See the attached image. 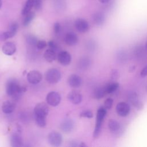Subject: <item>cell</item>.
<instances>
[{"label": "cell", "instance_id": "10", "mask_svg": "<svg viewBox=\"0 0 147 147\" xmlns=\"http://www.w3.org/2000/svg\"><path fill=\"white\" fill-rule=\"evenodd\" d=\"M116 111L121 117H126L130 113V106L126 102H119L116 106Z\"/></svg>", "mask_w": 147, "mask_h": 147}, {"label": "cell", "instance_id": "5", "mask_svg": "<svg viewBox=\"0 0 147 147\" xmlns=\"http://www.w3.org/2000/svg\"><path fill=\"white\" fill-rule=\"evenodd\" d=\"M48 140L49 143L55 146H59L63 142V137L61 134L55 131H52L49 134Z\"/></svg>", "mask_w": 147, "mask_h": 147}, {"label": "cell", "instance_id": "32", "mask_svg": "<svg viewBox=\"0 0 147 147\" xmlns=\"http://www.w3.org/2000/svg\"><path fill=\"white\" fill-rule=\"evenodd\" d=\"M113 100L112 98H109L107 99H106V100L105 101L104 103V106L106 109H111V107H112L113 105Z\"/></svg>", "mask_w": 147, "mask_h": 147}, {"label": "cell", "instance_id": "30", "mask_svg": "<svg viewBox=\"0 0 147 147\" xmlns=\"http://www.w3.org/2000/svg\"><path fill=\"white\" fill-rule=\"evenodd\" d=\"M47 45L48 44L45 40H38V41L36 44V47L38 49L41 50V49H44L47 46Z\"/></svg>", "mask_w": 147, "mask_h": 147}, {"label": "cell", "instance_id": "4", "mask_svg": "<svg viewBox=\"0 0 147 147\" xmlns=\"http://www.w3.org/2000/svg\"><path fill=\"white\" fill-rule=\"evenodd\" d=\"M49 113V108L44 102L39 103L34 109V117L46 118Z\"/></svg>", "mask_w": 147, "mask_h": 147}, {"label": "cell", "instance_id": "38", "mask_svg": "<svg viewBox=\"0 0 147 147\" xmlns=\"http://www.w3.org/2000/svg\"><path fill=\"white\" fill-rule=\"evenodd\" d=\"M100 3H103V4H105V3H108L110 0H98Z\"/></svg>", "mask_w": 147, "mask_h": 147}, {"label": "cell", "instance_id": "22", "mask_svg": "<svg viewBox=\"0 0 147 147\" xmlns=\"http://www.w3.org/2000/svg\"><path fill=\"white\" fill-rule=\"evenodd\" d=\"M107 94L105 86L101 87H98L96 88L93 93V96L96 99H100L103 98L104 96H105Z\"/></svg>", "mask_w": 147, "mask_h": 147}, {"label": "cell", "instance_id": "36", "mask_svg": "<svg viewBox=\"0 0 147 147\" xmlns=\"http://www.w3.org/2000/svg\"><path fill=\"white\" fill-rule=\"evenodd\" d=\"M61 25L59 22H56L54 24V32L56 34H58L60 33L61 30Z\"/></svg>", "mask_w": 147, "mask_h": 147}, {"label": "cell", "instance_id": "17", "mask_svg": "<svg viewBox=\"0 0 147 147\" xmlns=\"http://www.w3.org/2000/svg\"><path fill=\"white\" fill-rule=\"evenodd\" d=\"M94 24L97 26H100L103 24L105 21V16L100 11L95 13L92 17Z\"/></svg>", "mask_w": 147, "mask_h": 147}, {"label": "cell", "instance_id": "6", "mask_svg": "<svg viewBox=\"0 0 147 147\" xmlns=\"http://www.w3.org/2000/svg\"><path fill=\"white\" fill-rule=\"evenodd\" d=\"M46 100L48 104L50 106L56 107L60 103L61 101V96L56 91H51L47 94Z\"/></svg>", "mask_w": 147, "mask_h": 147}, {"label": "cell", "instance_id": "9", "mask_svg": "<svg viewBox=\"0 0 147 147\" xmlns=\"http://www.w3.org/2000/svg\"><path fill=\"white\" fill-rule=\"evenodd\" d=\"M75 26L78 31L81 33H85L89 30L88 22L84 19L78 18L75 21Z\"/></svg>", "mask_w": 147, "mask_h": 147}, {"label": "cell", "instance_id": "21", "mask_svg": "<svg viewBox=\"0 0 147 147\" xmlns=\"http://www.w3.org/2000/svg\"><path fill=\"white\" fill-rule=\"evenodd\" d=\"M56 56L57 55H56V51L50 48L46 50L44 54V57L45 59L48 62L53 61L56 59Z\"/></svg>", "mask_w": 147, "mask_h": 147}, {"label": "cell", "instance_id": "2", "mask_svg": "<svg viewBox=\"0 0 147 147\" xmlns=\"http://www.w3.org/2000/svg\"><path fill=\"white\" fill-rule=\"evenodd\" d=\"M106 110L107 109L105 107H100L97 111L96 124H95V127L94 131V138H97L100 134L101 126H102L103 119L107 114Z\"/></svg>", "mask_w": 147, "mask_h": 147}, {"label": "cell", "instance_id": "19", "mask_svg": "<svg viewBox=\"0 0 147 147\" xmlns=\"http://www.w3.org/2000/svg\"><path fill=\"white\" fill-rule=\"evenodd\" d=\"M108 126L110 130L114 134L119 133L122 129L120 123L117 121L113 119L109 120Z\"/></svg>", "mask_w": 147, "mask_h": 147}, {"label": "cell", "instance_id": "39", "mask_svg": "<svg viewBox=\"0 0 147 147\" xmlns=\"http://www.w3.org/2000/svg\"><path fill=\"white\" fill-rule=\"evenodd\" d=\"M2 1L1 0H0V9L1 8V7H2Z\"/></svg>", "mask_w": 147, "mask_h": 147}, {"label": "cell", "instance_id": "35", "mask_svg": "<svg viewBox=\"0 0 147 147\" xmlns=\"http://www.w3.org/2000/svg\"><path fill=\"white\" fill-rule=\"evenodd\" d=\"M47 44H48V47H49V48L50 49H53V50H54L55 51L58 48V47H57L56 43L54 41H53V40H50L49 41H48Z\"/></svg>", "mask_w": 147, "mask_h": 147}, {"label": "cell", "instance_id": "14", "mask_svg": "<svg viewBox=\"0 0 147 147\" xmlns=\"http://www.w3.org/2000/svg\"><path fill=\"white\" fill-rule=\"evenodd\" d=\"M68 82L69 85L73 88H79L82 83V78L78 75L72 74L68 78Z\"/></svg>", "mask_w": 147, "mask_h": 147}, {"label": "cell", "instance_id": "11", "mask_svg": "<svg viewBox=\"0 0 147 147\" xmlns=\"http://www.w3.org/2000/svg\"><path fill=\"white\" fill-rule=\"evenodd\" d=\"M2 51L3 53L6 55L11 56L16 52V46L14 42L8 41L3 45L2 47Z\"/></svg>", "mask_w": 147, "mask_h": 147}, {"label": "cell", "instance_id": "27", "mask_svg": "<svg viewBox=\"0 0 147 147\" xmlns=\"http://www.w3.org/2000/svg\"><path fill=\"white\" fill-rule=\"evenodd\" d=\"M79 66L80 68L82 69H86L90 65V59L88 57H83L79 62Z\"/></svg>", "mask_w": 147, "mask_h": 147}, {"label": "cell", "instance_id": "24", "mask_svg": "<svg viewBox=\"0 0 147 147\" xmlns=\"http://www.w3.org/2000/svg\"><path fill=\"white\" fill-rule=\"evenodd\" d=\"M106 91L107 94H111L115 91L119 87V84L117 82H112L105 86Z\"/></svg>", "mask_w": 147, "mask_h": 147}, {"label": "cell", "instance_id": "33", "mask_svg": "<svg viewBox=\"0 0 147 147\" xmlns=\"http://www.w3.org/2000/svg\"><path fill=\"white\" fill-rule=\"evenodd\" d=\"M42 5L41 0H33V7L36 10H40L41 9Z\"/></svg>", "mask_w": 147, "mask_h": 147}, {"label": "cell", "instance_id": "28", "mask_svg": "<svg viewBox=\"0 0 147 147\" xmlns=\"http://www.w3.org/2000/svg\"><path fill=\"white\" fill-rule=\"evenodd\" d=\"M37 125L40 127H44L46 125V118L34 117Z\"/></svg>", "mask_w": 147, "mask_h": 147}, {"label": "cell", "instance_id": "18", "mask_svg": "<svg viewBox=\"0 0 147 147\" xmlns=\"http://www.w3.org/2000/svg\"><path fill=\"white\" fill-rule=\"evenodd\" d=\"M15 108V103L10 100L5 101L2 105V110L5 114H10L13 113Z\"/></svg>", "mask_w": 147, "mask_h": 147}, {"label": "cell", "instance_id": "23", "mask_svg": "<svg viewBox=\"0 0 147 147\" xmlns=\"http://www.w3.org/2000/svg\"><path fill=\"white\" fill-rule=\"evenodd\" d=\"M33 7V0H27L22 10V14L23 16L26 15L27 13L30 12L32 9Z\"/></svg>", "mask_w": 147, "mask_h": 147}, {"label": "cell", "instance_id": "34", "mask_svg": "<svg viewBox=\"0 0 147 147\" xmlns=\"http://www.w3.org/2000/svg\"><path fill=\"white\" fill-rule=\"evenodd\" d=\"M10 38V37L9 36V34L7 31L0 33V40L1 41H6Z\"/></svg>", "mask_w": 147, "mask_h": 147}, {"label": "cell", "instance_id": "8", "mask_svg": "<svg viewBox=\"0 0 147 147\" xmlns=\"http://www.w3.org/2000/svg\"><path fill=\"white\" fill-rule=\"evenodd\" d=\"M71 55L69 52L65 51H62L60 52L57 55L58 61L64 66L68 65L71 61Z\"/></svg>", "mask_w": 147, "mask_h": 147}, {"label": "cell", "instance_id": "1", "mask_svg": "<svg viewBox=\"0 0 147 147\" xmlns=\"http://www.w3.org/2000/svg\"><path fill=\"white\" fill-rule=\"evenodd\" d=\"M26 87L20 85L17 80L14 79H9L6 85V94L15 99H18L20 95L26 91Z\"/></svg>", "mask_w": 147, "mask_h": 147}, {"label": "cell", "instance_id": "37", "mask_svg": "<svg viewBox=\"0 0 147 147\" xmlns=\"http://www.w3.org/2000/svg\"><path fill=\"white\" fill-rule=\"evenodd\" d=\"M140 75L142 77H145L146 76H147V65H145L143 69L141 70V72H140Z\"/></svg>", "mask_w": 147, "mask_h": 147}, {"label": "cell", "instance_id": "20", "mask_svg": "<svg viewBox=\"0 0 147 147\" xmlns=\"http://www.w3.org/2000/svg\"><path fill=\"white\" fill-rule=\"evenodd\" d=\"M10 144L12 146L20 147L23 146V141L19 134H14L10 138Z\"/></svg>", "mask_w": 147, "mask_h": 147}, {"label": "cell", "instance_id": "12", "mask_svg": "<svg viewBox=\"0 0 147 147\" xmlns=\"http://www.w3.org/2000/svg\"><path fill=\"white\" fill-rule=\"evenodd\" d=\"M67 98L68 100L74 105L79 104L82 100V95L77 91L72 90L69 92Z\"/></svg>", "mask_w": 147, "mask_h": 147}, {"label": "cell", "instance_id": "40", "mask_svg": "<svg viewBox=\"0 0 147 147\" xmlns=\"http://www.w3.org/2000/svg\"><path fill=\"white\" fill-rule=\"evenodd\" d=\"M145 46H146V49H147V42H146V43Z\"/></svg>", "mask_w": 147, "mask_h": 147}, {"label": "cell", "instance_id": "16", "mask_svg": "<svg viewBox=\"0 0 147 147\" xmlns=\"http://www.w3.org/2000/svg\"><path fill=\"white\" fill-rule=\"evenodd\" d=\"M64 40L67 45L73 46L77 44L78 41V37L75 33L70 32L66 34Z\"/></svg>", "mask_w": 147, "mask_h": 147}, {"label": "cell", "instance_id": "31", "mask_svg": "<svg viewBox=\"0 0 147 147\" xmlns=\"http://www.w3.org/2000/svg\"><path fill=\"white\" fill-rule=\"evenodd\" d=\"M80 117L91 118L93 117V114L90 110H84L80 114Z\"/></svg>", "mask_w": 147, "mask_h": 147}, {"label": "cell", "instance_id": "29", "mask_svg": "<svg viewBox=\"0 0 147 147\" xmlns=\"http://www.w3.org/2000/svg\"><path fill=\"white\" fill-rule=\"evenodd\" d=\"M26 41L29 45H36V44H37L38 40H37V38L35 36H34L33 35H29L26 37Z\"/></svg>", "mask_w": 147, "mask_h": 147}, {"label": "cell", "instance_id": "25", "mask_svg": "<svg viewBox=\"0 0 147 147\" xmlns=\"http://www.w3.org/2000/svg\"><path fill=\"white\" fill-rule=\"evenodd\" d=\"M24 16H25V17L23 20V25H24V26H28L32 22V21L34 19V18L35 17V13L33 11H30V12L27 13Z\"/></svg>", "mask_w": 147, "mask_h": 147}, {"label": "cell", "instance_id": "26", "mask_svg": "<svg viewBox=\"0 0 147 147\" xmlns=\"http://www.w3.org/2000/svg\"><path fill=\"white\" fill-rule=\"evenodd\" d=\"M18 25L17 22H13L10 24L9 30H7V32L10 38L14 37L16 35L18 30Z\"/></svg>", "mask_w": 147, "mask_h": 147}, {"label": "cell", "instance_id": "15", "mask_svg": "<svg viewBox=\"0 0 147 147\" xmlns=\"http://www.w3.org/2000/svg\"><path fill=\"white\" fill-rule=\"evenodd\" d=\"M60 127L64 132L70 133L74 127V122L73 120L70 118L65 119L62 121Z\"/></svg>", "mask_w": 147, "mask_h": 147}, {"label": "cell", "instance_id": "13", "mask_svg": "<svg viewBox=\"0 0 147 147\" xmlns=\"http://www.w3.org/2000/svg\"><path fill=\"white\" fill-rule=\"evenodd\" d=\"M128 100L129 102L137 109H140L142 108V103L136 92H130L128 95Z\"/></svg>", "mask_w": 147, "mask_h": 147}, {"label": "cell", "instance_id": "7", "mask_svg": "<svg viewBox=\"0 0 147 147\" xmlns=\"http://www.w3.org/2000/svg\"><path fill=\"white\" fill-rule=\"evenodd\" d=\"M26 78L29 83L32 84H37L41 81L42 75L40 72L33 70L28 73Z\"/></svg>", "mask_w": 147, "mask_h": 147}, {"label": "cell", "instance_id": "3", "mask_svg": "<svg viewBox=\"0 0 147 147\" xmlns=\"http://www.w3.org/2000/svg\"><path fill=\"white\" fill-rule=\"evenodd\" d=\"M45 78L48 83L56 84L61 79V72L56 68H51L45 73Z\"/></svg>", "mask_w": 147, "mask_h": 147}]
</instances>
